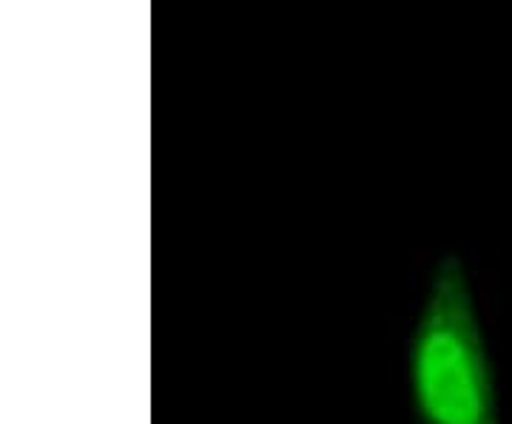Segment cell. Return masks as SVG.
<instances>
[{
	"label": "cell",
	"instance_id": "cell-1",
	"mask_svg": "<svg viewBox=\"0 0 512 424\" xmlns=\"http://www.w3.org/2000/svg\"><path fill=\"white\" fill-rule=\"evenodd\" d=\"M419 424H501L493 362L461 259H441L407 351Z\"/></svg>",
	"mask_w": 512,
	"mask_h": 424
}]
</instances>
